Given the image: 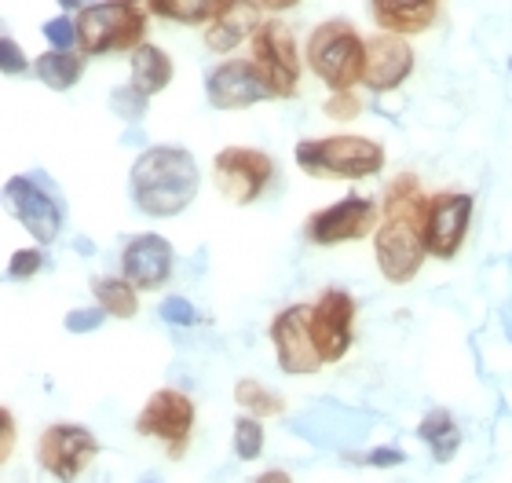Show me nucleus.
I'll return each mask as SVG.
<instances>
[{
  "label": "nucleus",
  "mask_w": 512,
  "mask_h": 483,
  "mask_svg": "<svg viewBox=\"0 0 512 483\" xmlns=\"http://www.w3.org/2000/svg\"><path fill=\"white\" fill-rule=\"evenodd\" d=\"M202 187V169L187 147H147L132 161L128 172V194L143 216L150 220H169L191 209Z\"/></svg>",
  "instance_id": "obj_1"
},
{
  "label": "nucleus",
  "mask_w": 512,
  "mask_h": 483,
  "mask_svg": "<svg viewBox=\"0 0 512 483\" xmlns=\"http://www.w3.org/2000/svg\"><path fill=\"white\" fill-rule=\"evenodd\" d=\"M297 169L311 180H370L384 172L388 154L370 136H355V132H337V136H319V140H300Z\"/></svg>",
  "instance_id": "obj_2"
},
{
  "label": "nucleus",
  "mask_w": 512,
  "mask_h": 483,
  "mask_svg": "<svg viewBox=\"0 0 512 483\" xmlns=\"http://www.w3.org/2000/svg\"><path fill=\"white\" fill-rule=\"evenodd\" d=\"M304 66L319 77L330 92H352L363 85L366 41L348 19H326L308 33Z\"/></svg>",
  "instance_id": "obj_3"
},
{
  "label": "nucleus",
  "mask_w": 512,
  "mask_h": 483,
  "mask_svg": "<svg viewBox=\"0 0 512 483\" xmlns=\"http://www.w3.org/2000/svg\"><path fill=\"white\" fill-rule=\"evenodd\" d=\"M147 4L139 0H96L77 11V52L114 55L136 52L147 41Z\"/></svg>",
  "instance_id": "obj_4"
},
{
  "label": "nucleus",
  "mask_w": 512,
  "mask_h": 483,
  "mask_svg": "<svg viewBox=\"0 0 512 483\" xmlns=\"http://www.w3.org/2000/svg\"><path fill=\"white\" fill-rule=\"evenodd\" d=\"M425 202L403 205V209H388L381 213V224L374 231V257L381 268L384 282L392 286H406L414 282L425 268V235H421V216H425Z\"/></svg>",
  "instance_id": "obj_5"
},
{
  "label": "nucleus",
  "mask_w": 512,
  "mask_h": 483,
  "mask_svg": "<svg viewBox=\"0 0 512 483\" xmlns=\"http://www.w3.org/2000/svg\"><path fill=\"white\" fill-rule=\"evenodd\" d=\"M249 59L260 66L264 81L271 85L275 99H293L300 88V70H304V55L297 48V37L282 19H264L256 26L253 41H249Z\"/></svg>",
  "instance_id": "obj_6"
},
{
  "label": "nucleus",
  "mask_w": 512,
  "mask_h": 483,
  "mask_svg": "<svg viewBox=\"0 0 512 483\" xmlns=\"http://www.w3.org/2000/svg\"><path fill=\"white\" fill-rule=\"evenodd\" d=\"M194 418H198V410H194L187 392H180V388H158V392H150V399L139 410L136 432L158 440L169 458H183L187 443H191Z\"/></svg>",
  "instance_id": "obj_7"
},
{
  "label": "nucleus",
  "mask_w": 512,
  "mask_h": 483,
  "mask_svg": "<svg viewBox=\"0 0 512 483\" xmlns=\"http://www.w3.org/2000/svg\"><path fill=\"white\" fill-rule=\"evenodd\" d=\"M381 224V202L363 198V194H348L341 202L326 205L319 213L308 216L304 238L311 246H344V242H363Z\"/></svg>",
  "instance_id": "obj_8"
},
{
  "label": "nucleus",
  "mask_w": 512,
  "mask_h": 483,
  "mask_svg": "<svg viewBox=\"0 0 512 483\" xmlns=\"http://www.w3.org/2000/svg\"><path fill=\"white\" fill-rule=\"evenodd\" d=\"M4 198L11 205V216L30 231V238H37V246H52L63 235L66 209L59 194L41 183V176H11L4 183Z\"/></svg>",
  "instance_id": "obj_9"
},
{
  "label": "nucleus",
  "mask_w": 512,
  "mask_h": 483,
  "mask_svg": "<svg viewBox=\"0 0 512 483\" xmlns=\"http://www.w3.org/2000/svg\"><path fill=\"white\" fill-rule=\"evenodd\" d=\"M275 180V158L260 147H224L213 158V183L227 202L253 205Z\"/></svg>",
  "instance_id": "obj_10"
},
{
  "label": "nucleus",
  "mask_w": 512,
  "mask_h": 483,
  "mask_svg": "<svg viewBox=\"0 0 512 483\" xmlns=\"http://www.w3.org/2000/svg\"><path fill=\"white\" fill-rule=\"evenodd\" d=\"M472 194L465 191H439L428 194L425 216H421V235H425L428 257L436 260H454L465 246L472 224Z\"/></svg>",
  "instance_id": "obj_11"
},
{
  "label": "nucleus",
  "mask_w": 512,
  "mask_h": 483,
  "mask_svg": "<svg viewBox=\"0 0 512 483\" xmlns=\"http://www.w3.org/2000/svg\"><path fill=\"white\" fill-rule=\"evenodd\" d=\"M271 344H275V359L278 370L289 377H308L319 374L322 355L319 344H315V333H311V304H289L271 319Z\"/></svg>",
  "instance_id": "obj_12"
},
{
  "label": "nucleus",
  "mask_w": 512,
  "mask_h": 483,
  "mask_svg": "<svg viewBox=\"0 0 512 483\" xmlns=\"http://www.w3.org/2000/svg\"><path fill=\"white\" fill-rule=\"evenodd\" d=\"M99 458V440L85 425H48L37 440V465L59 483H74Z\"/></svg>",
  "instance_id": "obj_13"
},
{
  "label": "nucleus",
  "mask_w": 512,
  "mask_h": 483,
  "mask_svg": "<svg viewBox=\"0 0 512 483\" xmlns=\"http://www.w3.org/2000/svg\"><path fill=\"white\" fill-rule=\"evenodd\" d=\"M205 99L213 110H246L256 103H271L275 92L253 59H224L205 74Z\"/></svg>",
  "instance_id": "obj_14"
},
{
  "label": "nucleus",
  "mask_w": 512,
  "mask_h": 483,
  "mask_svg": "<svg viewBox=\"0 0 512 483\" xmlns=\"http://www.w3.org/2000/svg\"><path fill=\"white\" fill-rule=\"evenodd\" d=\"M355 297L348 290H326L311 304V333L322 363H341L355 344Z\"/></svg>",
  "instance_id": "obj_15"
},
{
  "label": "nucleus",
  "mask_w": 512,
  "mask_h": 483,
  "mask_svg": "<svg viewBox=\"0 0 512 483\" xmlns=\"http://www.w3.org/2000/svg\"><path fill=\"white\" fill-rule=\"evenodd\" d=\"M414 44L410 37H399V33H374L366 41V66H363V88L384 96V92H395L406 77L414 74Z\"/></svg>",
  "instance_id": "obj_16"
},
{
  "label": "nucleus",
  "mask_w": 512,
  "mask_h": 483,
  "mask_svg": "<svg viewBox=\"0 0 512 483\" xmlns=\"http://www.w3.org/2000/svg\"><path fill=\"white\" fill-rule=\"evenodd\" d=\"M172 264H176V253H172L169 238L154 235V231L128 238L125 249H121V275L139 293L161 290L172 279Z\"/></svg>",
  "instance_id": "obj_17"
},
{
  "label": "nucleus",
  "mask_w": 512,
  "mask_h": 483,
  "mask_svg": "<svg viewBox=\"0 0 512 483\" xmlns=\"http://www.w3.org/2000/svg\"><path fill=\"white\" fill-rule=\"evenodd\" d=\"M439 15V0H370V19L377 30L417 37L425 33Z\"/></svg>",
  "instance_id": "obj_18"
},
{
  "label": "nucleus",
  "mask_w": 512,
  "mask_h": 483,
  "mask_svg": "<svg viewBox=\"0 0 512 483\" xmlns=\"http://www.w3.org/2000/svg\"><path fill=\"white\" fill-rule=\"evenodd\" d=\"M260 11H253L249 4H242L238 0L235 8L231 11H224L216 22H209L205 26V48L213 55H235L242 44H249L253 41V33H256V26H260Z\"/></svg>",
  "instance_id": "obj_19"
},
{
  "label": "nucleus",
  "mask_w": 512,
  "mask_h": 483,
  "mask_svg": "<svg viewBox=\"0 0 512 483\" xmlns=\"http://www.w3.org/2000/svg\"><path fill=\"white\" fill-rule=\"evenodd\" d=\"M172 77H176V66H172L169 52H161L158 44L143 41L136 52H128V85L136 88L139 96L154 99L172 85Z\"/></svg>",
  "instance_id": "obj_20"
},
{
  "label": "nucleus",
  "mask_w": 512,
  "mask_h": 483,
  "mask_svg": "<svg viewBox=\"0 0 512 483\" xmlns=\"http://www.w3.org/2000/svg\"><path fill=\"white\" fill-rule=\"evenodd\" d=\"M85 59L88 55L74 52V48H48L44 55L33 59V74L52 92H70L85 77Z\"/></svg>",
  "instance_id": "obj_21"
},
{
  "label": "nucleus",
  "mask_w": 512,
  "mask_h": 483,
  "mask_svg": "<svg viewBox=\"0 0 512 483\" xmlns=\"http://www.w3.org/2000/svg\"><path fill=\"white\" fill-rule=\"evenodd\" d=\"M235 4L238 0H147V11L154 19L176 22V26H209Z\"/></svg>",
  "instance_id": "obj_22"
},
{
  "label": "nucleus",
  "mask_w": 512,
  "mask_h": 483,
  "mask_svg": "<svg viewBox=\"0 0 512 483\" xmlns=\"http://www.w3.org/2000/svg\"><path fill=\"white\" fill-rule=\"evenodd\" d=\"M92 297L110 319H136L139 315V290L125 275H99V279H92Z\"/></svg>",
  "instance_id": "obj_23"
},
{
  "label": "nucleus",
  "mask_w": 512,
  "mask_h": 483,
  "mask_svg": "<svg viewBox=\"0 0 512 483\" xmlns=\"http://www.w3.org/2000/svg\"><path fill=\"white\" fill-rule=\"evenodd\" d=\"M417 436L428 443V451H432L436 462H450L461 447L458 421H454V414H447V410H428L425 418H421V425H417Z\"/></svg>",
  "instance_id": "obj_24"
},
{
  "label": "nucleus",
  "mask_w": 512,
  "mask_h": 483,
  "mask_svg": "<svg viewBox=\"0 0 512 483\" xmlns=\"http://www.w3.org/2000/svg\"><path fill=\"white\" fill-rule=\"evenodd\" d=\"M235 403L253 418H278L286 414V396H278L275 388H267L264 381H253V377H242L235 385Z\"/></svg>",
  "instance_id": "obj_25"
},
{
  "label": "nucleus",
  "mask_w": 512,
  "mask_h": 483,
  "mask_svg": "<svg viewBox=\"0 0 512 483\" xmlns=\"http://www.w3.org/2000/svg\"><path fill=\"white\" fill-rule=\"evenodd\" d=\"M264 454V425L253 414L235 418V458L238 462H256Z\"/></svg>",
  "instance_id": "obj_26"
},
{
  "label": "nucleus",
  "mask_w": 512,
  "mask_h": 483,
  "mask_svg": "<svg viewBox=\"0 0 512 483\" xmlns=\"http://www.w3.org/2000/svg\"><path fill=\"white\" fill-rule=\"evenodd\" d=\"M421 198H428V194L421 191V180H417L414 172H399V176L384 187L381 213H388V209H403V205H414V202H421Z\"/></svg>",
  "instance_id": "obj_27"
},
{
  "label": "nucleus",
  "mask_w": 512,
  "mask_h": 483,
  "mask_svg": "<svg viewBox=\"0 0 512 483\" xmlns=\"http://www.w3.org/2000/svg\"><path fill=\"white\" fill-rule=\"evenodd\" d=\"M322 114L330 121H355L359 114H363V99H359V92H330L326 96V103H322Z\"/></svg>",
  "instance_id": "obj_28"
},
{
  "label": "nucleus",
  "mask_w": 512,
  "mask_h": 483,
  "mask_svg": "<svg viewBox=\"0 0 512 483\" xmlns=\"http://www.w3.org/2000/svg\"><path fill=\"white\" fill-rule=\"evenodd\" d=\"M158 312H161V319L169 322V326H194V322L202 319V315H198V308H194L187 297H165Z\"/></svg>",
  "instance_id": "obj_29"
},
{
  "label": "nucleus",
  "mask_w": 512,
  "mask_h": 483,
  "mask_svg": "<svg viewBox=\"0 0 512 483\" xmlns=\"http://www.w3.org/2000/svg\"><path fill=\"white\" fill-rule=\"evenodd\" d=\"M41 268H44L41 249H19V253H11V260H8V279H33Z\"/></svg>",
  "instance_id": "obj_30"
},
{
  "label": "nucleus",
  "mask_w": 512,
  "mask_h": 483,
  "mask_svg": "<svg viewBox=\"0 0 512 483\" xmlns=\"http://www.w3.org/2000/svg\"><path fill=\"white\" fill-rule=\"evenodd\" d=\"M44 37L52 48H77V22L70 15H59V19L44 22Z\"/></svg>",
  "instance_id": "obj_31"
},
{
  "label": "nucleus",
  "mask_w": 512,
  "mask_h": 483,
  "mask_svg": "<svg viewBox=\"0 0 512 483\" xmlns=\"http://www.w3.org/2000/svg\"><path fill=\"white\" fill-rule=\"evenodd\" d=\"M0 63H4V74H26V70H30V59H26V52L15 44L11 33L0 37Z\"/></svg>",
  "instance_id": "obj_32"
},
{
  "label": "nucleus",
  "mask_w": 512,
  "mask_h": 483,
  "mask_svg": "<svg viewBox=\"0 0 512 483\" xmlns=\"http://www.w3.org/2000/svg\"><path fill=\"white\" fill-rule=\"evenodd\" d=\"M103 319H107V312L103 308H74V312L66 315V330L70 333H92L103 326Z\"/></svg>",
  "instance_id": "obj_33"
},
{
  "label": "nucleus",
  "mask_w": 512,
  "mask_h": 483,
  "mask_svg": "<svg viewBox=\"0 0 512 483\" xmlns=\"http://www.w3.org/2000/svg\"><path fill=\"white\" fill-rule=\"evenodd\" d=\"M114 110H118V114H125V118H139V114L147 110V96H139L136 88L125 85V88H118V92H114Z\"/></svg>",
  "instance_id": "obj_34"
},
{
  "label": "nucleus",
  "mask_w": 512,
  "mask_h": 483,
  "mask_svg": "<svg viewBox=\"0 0 512 483\" xmlns=\"http://www.w3.org/2000/svg\"><path fill=\"white\" fill-rule=\"evenodd\" d=\"M11 447H15V418H11V410L4 407L0 410V458H4V462L11 458Z\"/></svg>",
  "instance_id": "obj_35"
},
{
  "label": "nucleus",
  "mask_w": 512,
  "mask_h": 483,
  "mask_svg": "<svg viewBox=\"0 0 512 483\" xmlns=\"http://www.w3.org/2000/svg\"><path fill=\"white\" fill-rule=\"evenodd\" d=\"M242 4H249L253 11H264V15H282V11L300 8L304 0H242Z\"/></svg>",
  "instance_id": "obj_36"
},
{
  "label": "nucleus",
  "mask_w": 512,
  "mask_h": 483,
  "mask_svg": "<svg viewBox=\"0 0 512 483\" xmlns=\"http://www.w3.org/2000/svg\"><path fill=\"white\" fill-rule=\"evenodd\" d=\"M366 465H403L406 454L403 451H392V447H377V451H370L363 458Z\"/></svg>",
  "instance_id": "obj_37"
},
{
  "label": "nucleus",
  "mask_w": 512,
  "mask_h": 483,
  "mask_svg": "<svg viewBox=\"0 0 512 483\" xmlns=\"http://www.w3.org/2000/svg\"><path fill=\"white\" fill-rule=\"evenodd\" d=\"M253 483H293V476L282 473V469H267V473H260Z\"/></svg>",
  "instance_id": "obj_38"
},
{
  "label": "nucleus",
  "mask_w": 512,
  "mask_h": 483,
  "mask_svg": "<svg viewBox=\"0 0 512 483\" xmlns=\"http://www.w3.org/2000/svg\"><path fill=\"white\" fill-rule=\"evenodd\" d=\"M55 4H59L63 11H81V8H85V0H55Z\"/></svg>",
  "instance_id": "obj_39"
},
{
  "label": "nucleus",
  "mask_w": 512,
  "mask_h": 483,
  "mask_svg": "<svg viewBox=\"0 0 512 483\" xmlns=\"http://www.w3.org/2000/svg\"><path fill=\"white\" fill-rule=\"evenodd\" d=\"M139 4H147V0H139Z\"/></svg>",
  "instance_id": "obj_40"
}]
</instances>
